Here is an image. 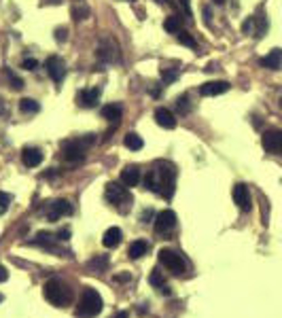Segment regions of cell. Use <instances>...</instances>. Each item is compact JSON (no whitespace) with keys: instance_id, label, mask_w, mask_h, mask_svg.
<instances>
[{"instance_id":"obj_1","label":"cell","mask_w":282,"mask_h":318,"mask_svg":"<svg viewBox=\"0 0 282 318\" xmlns=\"http://www.w3.org/2000/svg\"><path fill=\"white\" fill-rule=\"evenodd\" d=\"M174 180H176V170L172 163L159 161L157 168L151 170L144 178V187L153 193H159L161 197H172L174 195Z\"/></svg>"},{"instance_id":"obj_2","label":"cell","mask_w":282,"mask_h":318,"mask_svg":"<svg viewBox=\"0 0 282 318\" xmlns=\"http://www.w3.org/2000/svg\"><path fill=\"white\" fill-rule=\"evenodd\" d=\"M102 308H104V301H102L100 293L96 289H83L81 293V299H79V306H76V318H96Z\"/></svg>"},{"instance_id":"obj_3","label":"cell","mask_w":282,"mask_h":318,"mask_svg":"<svg viewBox=\"0 0 282 318\" xmlns=\"http://www.w3.org/2000/svg\"><path fill=\"white\" fill-rule=\"evenodd\" d=\"M43 295H45V299L49 301L51 306H56V308H64V306L70 304V299H72V293H70V289H68V286L62 282V280H49V282H45Z\"/></svg>"},{"instance_id":"obj_4","label":"cell","mask_w":282,"mask_h":318,"mask_svg":"<svg viewBox=\"0 0 282 318\" xmlns=\"http://www.w3.org/2000/svg\"><path fill=\"white\" fill-rule=\"evenodd\" d=\"M159 263H163L174 276L185 274V259L172 248H161L159 250Z\"/></svg>"},{"instance_id":"obj_5","label":"cell","mask_w":282,"mask_h":318,"mask_svg":"<svg viewBox=\"0 0 282 318\" xmlns=\"http://www.w3.org/2000/svg\"><path fill=\"white\" fill-rule=\"evenodd\" d=\"M106 202L113 204V206H119V204H130L132 202V195L125 185H119V182H108L106 185Z\"/></svg>"},{"instance_id":"obj_6","label":"cell","mask_w":282,"mask_h":318,"mask_svg":"<svg viewBox=\"0 0 282 318\" xmlns=\"http://www.w3.org/2000/svg\"><path fill=\"white\" fill-rule=\"evenodd\" d=\"M45 68H47V75L51 77V81L56 85H62V81L66 77V62L60 55H51V58H47Z\"/></svg>"},{"instance_id":"obj_7","label":"cell","mask_w":282,"mask_h":318,"mask_svg":"<svg viewBox=\"0 0 282 318\" xmlns=\"http://www.w3.org/2000/svg\"><path fill=\"white\" fill-rule=\"evenodd\" d=\"M85 149L87 145H83V140H64L62 142V155H64L66 161H81L85 157Z\"/></svg>"},{"instance_id":"obj_8","label":"cell","mask_w":282,"mask_h":318,"mask_svg":"<svg viewBox=\"0 0 282 318\" xmlns=\"http://www.w3.org/2000/svg\"><path fill=\"white\" fill-rule=\"evenodd\" d=\"M263 149L272 155H282V130H268L261 136Z\"/></svg>"},{"instance_id":"obj_9","label":"cell","mask_w":282,"mask_h":318,"mask_svg":"<svg viewBox=\"0 0 282 318\" xmlns=\"http://www.w3.org/2000/svg\"><path fill=\"white\" fill-rule=\"evenodd\" d=\"M231 197H233V202H236V206H238L242 212H248L250 208H253V202H250V191H248V187L244 185V182H238V185H233Z\"/></svg>"},{"instance_id":"obj_10","label":"cell","mask_w":282,"mask_h":318,"mask_svg":"<svg viewBox=\"0 0 282 318\" xmlns=\"http://www.w3.org/2000/svg\"><path fill=\"white\" fill-rule=\"evenodd\" d=\"M176 227V214L172 210H161L155 217V232L157 234H168Z\"/></svg>"},{"instance_id":"obj_11","label":"cell","mask_w":282,"mask_h":318,"mask_svg":"<svg viewBox=\"0 0 282 318\" xmlns=\"http://www.w3.org/2000/svg\"><path fill=\"white\" fill-rule=\"evenodd\" d=\"M100 93H102L100 87L83 89V91H79V95H76V104H79L81 108H93L98 104V100H100Z\"/></svg>"},{"instance_id":"obj_12","label":"cell","mask_w":282,"mask_h":318,"mask_svg":"<svg viewBox=\"0 0 282 318\" xmlns=\"http://www.w3.org/2000/svg\"><path fill=\"white\" fill-rule=\"evenodd\" d=\"M66 214H72V206H70L68 200H56L49 210H47V219L49 221H58L60 217H66Z\"/></svg>"},{"instance_id":"obj_13","label":"cell","mask_w":282,"mask_h":318,"mask_svg":"<svg viewBox=\"0 0 282 318\" xmlns=\"http://www.w3.org/2000/svg\"><path fill=\"white\" fill-rule=\"evenodd\" d=\"M21 161L26 168H36L43 163V151L36 147H26L21 151Z\"/></svg>"},{"instance_id":"obj_14","label":"cell","mask_w":282,"mask_h":318,"mask_svg":"<svg viewBox=\"0 0 282 318\" xmlns=\"http://www.w3.org/2000/svg\"><path fill=\"white\" fill-rule=\"evenodd\" d=\"M155 121H157L159 127H166V130H174L176 127V117L166 106H159L157 110H155Z\"/></svg>"},{"instance_id":"obj_15","label":"cell","mask_w":282,"mask_h":318,"mask_svg":"<svg viewBox=\"0 0 282 318\" xmlns=\"http://www.w3.org/2000/svg\"><path fill=\"white\" fill-rule=\"evenodd\" d=\"M229 83L227 81H208V83H204L202 87H200V93L202 95H221V93H225V91H229Z\"/></svg>"},{"instance_id":"obj_16","label":"cell","mask_w":282,"mask_h":318,"mask_svg":"<svg viewBox=\"0 0 282 318\" xmlns=\"http://www.w3.org/2000/svg\"><path fill=\"white\" fill-rule=\"evenodd\" d=\"M259 64L268 70H280L282 68V49H272L265 58L259 60Z\"/></svg>"},{"instance_id":"obj_17","label":"cell","mask_w":282,"mask_h":318,"mask_svg":"<svg viewBox=\"0 0 282 318\" xmlns=\"http://www.w3.org/2000/svg\"><path fill=\"white\" fill-rule=\"evenodd\" d=\"M140 182V168H136V165H128V168L121 170V185L125 187H136Z\"/></svg>"},{"instance_id":"obj_18","label":"cell","mask_w":282,"mask_h":318,"mask_svg":"<svg viewBox=\"0 0 282 318\" xmlns=\"http://www.w3.org/2000/svg\"><path fill=\"white\" fill-rule=\"evenodd\" d=\"M123 240V234L119 227H108L104 232V238H102V244L106 246V248H115V246H119Z\"/></svg>"},{"instance_id":"obj_19","label":"cell","mask_w":282,"mask_h":318,"mask_svg":"<svg viewBox=\"0 0 282 318\" xmlns=\"http://www.w3.org/2000/svg\"><path fill=\"white\" fill-rule=\"evenodd\" d=\"M100 113H102V117L108 119V121H113V123H119V119H121V108L117 104H104Z\"/></svg>"},{"instance_id":"obj_20","label":"cell","mask_w":282,"mask_h":318,"mask_svg":"<svg viewBox=\"0 0 282 318\" xmlns=\"http://www.w3.org/2000/svg\"><path fill=\"white\" fill-rule=\"evenodd\" d=\"M146 250H148V244L144 240H136V242H132L128 254H130V259H140L146 254Z\"/></svg>"},{"instance_id":"obj_21","label":"cell","mask_w":282,"mask_h":318,"mask_svg":"<svg viewBox=\"0 0 282 318\" xmlns=\"http://www.w3.org/2000/svg\"><path fill=\"white\" fill-rule=\"evenodd\" d=\"M123 145L128 147L130 151H140V149L144 147V142H142V138H140L136 132H130V134H125V138H123Z\"/></svg>"},{"instance_id":"obj_22","label":"cell","mask_w":282,"mask_h":318,"mask_svg":"<svg viewBox=\"0 0 282 318\" xmlns=\"http://www.w3.org/2000/svg\"><path fill=\"white\" fill-rule=\"evenodd\" d=\"M163 30H166L168 34H178V32L183 30V21H181V17H176V15H170V17L163 21Z\"/></svg>"},{"instance_id":"obj_23","label":"cell","mask_w":282,"mask_h":318,"mask_svg":"<svg viewBox=\"0 0 282 318\" xmlns=\"http://www.w3.org/2000/svg\"><path fill=\"white\" fill-rule=\"evenodd\" d=\"M38 102L36 100H32V98H23V100H19V110L21 113H26V115H32V113H38Z\"/></svg>"},{"instance_id":"obj_24","label":"cell","mask_w":282,"mask_h":318,"mask_svg":"<svg viewBox=\"0 0 282 318\" xmlns=\"http://www.w3.org/2000/svg\"><path fill=\"white\" fill-rule=\"evenodd\" d=\"M178 79V70L176 68H161V81L170 85V83H174Z\"/></svg>"},{"instance_id":"obj_25","label":"cell","mask_w":282,"mask_h":318,"mask_svg":"<svg viewBox=\"0 0 282 318\" xmlns=\"http://www.w3.org/2000/svg\"><path fill=\"white\" fill-rule=\"evenodd\" d=\"M178 43H181V45H185V47H191V49H195V47H198V43H195V38L189 34V32H178Z\"/></svg>"},{"instance_id":"obj_26","label":"cell","mask_w":282,"mask_h":318,"mask_svg":"<svg viewBox=\"0 0 282 318\" xmlns=\"http://www.w3.org/2000/svg\"><path fill=\"white\" fill-rule=\"evenodd\" d=\"M148 284H151V286H157V289H161V286H163V274L159 272L157 267L151 269V276H148Z\"/></svg>"},{"instance_id":"obj_27","label":"cell","mask_w":282,"mask_h":318,"mask_svg":"<svg viewBox=\"0 0 282 318\" xmlns=\"http://www.w3.org/2000/svg\"><path fill=\"white\" fill-rule=\"evenodd\" d=\"M176 108H178V113H189L191 110V100H189V95H178V100H176Z\"/></svg>"},{"instance_id":"obj_28","label":"cell","mask_w":282,"mask_h":318,"mask_svg":"<svg viewBox=\"0 0 282 318\" xmlns=\"http://www.w3.org/2000/svg\"><path fill=\"white\" fill-rule=\"evenodd\" d=\"M4 75H6V77H9V83H11V89H15V91H19V89H23V81H21V79H19V77H15V75L11 73V70H9V68H6V70H4Z\"/></svg>"},{"instance_id":"obj_29","label":"cell","mask_w":282,"mask_h":318,"mask_svg":"<svg viewBox=\"0 0 282 318\" xmlns=\"http://www.w3.org/2000/svg\"><path fill=\"white\" fill-rule=\"evenodd\" d=\"M9 202H11V197L6 195V193H2V191H0V217H2V214L9 210Z\"/></svg>"},{"instance_id":"obj_30","label":"cell","mask_w":282,"mask_h":318,"mask_svg":"<svg viewBox=\"0 0 282 318\" xmlns=\"http://www.w3.org/2000/svg\"><path fill=\"white\" fill-rule=\"evenodd\" d=\"M21 68H23V70H36V68H38V62H36L34 58H26V60L21 62Z\"/></svg>"},{"instance_id":"obj_31","label":"cell","mask_w":282,"mask_h":318,"mask_svg":"<svg viewBox=\"0 0 282 318\" xmlns=\"http://www.w3.org/2000/svg\"><path fill=\"white\" fill-rule=\"evenodd\" d=\"M106 265H108V259H106V257H96V259H93L91 263H89L91 269H93V267H100V269H102V267H106Z\"/></svg>"},{"instance_id":"obj_32","label":"cell","mask_w":282,"mask_h":318,"mask_svg":"<svg viewBox=\"0 0 282 318\" xmlns=\"http://www.w3.org/2000/svg\"><path fill=\"white\" fill-rule=\"evenodd\" d=\"M66 36H68V30L66 28H56V41L58 43H64Z\"/></svg>"},{"instance_id":"obj_33","label":"cell","mask_w":282,"mask_h":318,"mask_svg":"<svg viewBox=\"0 0 282 318\" xmlns=\"http://www.w3.org/2000/svg\"><path fill=\"white\" fill-rule=\"evenodd\" d=\"M148 93H151L153 98H159V95H161V85L159 83H151V87H148Z\"/></svg>"},{"instance_id":"obj_34","label":"cell","mask_w":282,"mask_h":318,"mask_svg":"<svg viewBox=\"0 0 282 318\" xmlns=\"http://www.w3.org/2000/svg\"><path fill=\"white\" fill-rule=\"evenodd\" d=\"M85 15H87V9H72V17H74V21H81V19H85Z\"/></svg>"},{"instance_id":"obj_35","label":"cell","mask_w":282,"mask_h":318,"mask_svg":"<svg viewBox=\"0 0 282 318\" xmlns=\"http://www.w3.org/2000/svg\"><path fill=\"white\" fill-rule=\"evenodd\" d=\"M181 6L185 9V15H187V19H191V4H189V0H181Z\"/></svg>"},{"instance_id":"obj_36","label":"cell","mask_w":282,"mask_h":318,"mask_svg":"<svg viewBox=\"0 0 282 318\" xmlns=\"http://www.w3.org/2000/svg\"><path fill=\"white\" fill-rule=\"evenodd\" d=\"M68 236H70L68 229H60V232H58V240H68Z\"/></svg>"},{"instance_id":"obj_37","label":"cell","mask_w":282,"mask_h":318,"mask_svg":"<svg viewBox=\"0 0 282 318\" xmlns=\"http://www.w3.org/2000/svg\"><path fill=\"white\" fill-rule=\"evenodd\" d=\"M6 278H9V272H6V267H4V265H0V282H4Z\"/></svg>"},{"instance_id":"obj_38","label":"cell","mask_w":282,"mask_h":318,"mask_svg":"<svg viewBox=\"0 0 282 318\" xmlns=\"http://www.w3.org/2000/svg\"><path fill=\"white\" fill-rule=\"evenodd\" d=\"M148 217H153V210H144L142 212V221L144 223H148Z\"/></svg>"},{"instance_id":"obj_39","label":"cell","mask_w":282,"mask_h":318,"mask_svg":"<svg viewBox=\"0 0 282 318\" xmlns=\"http://www.w3.org/2000/svg\"><path fill=\"white\" fill-rule=\"evenodd\" d=\"M128 274H121V276H115V280H119V282H125V280H128Z\"/></svg>"},{"instance_id":"obj_40","label":"cell","mask_w":282,"mask_h":318,"mask_svg":"<svg viewBox=\"0 0 282 318\" xmlns=\"http://www.w3.org/2000/svg\"><path fill=\"white\" fill-rule=\"evenodd\" d=\"M157 4H174V0H155Z\"/></svg>"},{"instance_id":"obj_41","label":"cell","mask_w":282,"mask_h":318,"mask_svg":"<svg viewBox=\"0 0 282 318\" xmlns=\"http://www.w3.org/2000/svg\"><path fill=\"white\" fill-rule=\"evenodd\" d=\"M113 318H128V312H117Z\"/></svg>"},{"instance_id":"obj_42","label":"cell","mask_w":282,"mask_h":318,"mask_svg":"<svg viewBox=\"0 0 282 318\" xmlns=\"http://www.w3.org/2000/svg\"><path fill=\"white\" fill-rule=\"evenodd\" d=\"M0 115H4V102L0 100Z\"/></svg>"},{"instance_id":"obj_43","label":"cell","mask_w":282,"mask_h":318,"mask_svg":"<svg viewBox=\"0 0 282 318\" xmlns=\"http://www.w3.org/2000/svg\"><path fill=\"white\" fill-rule=\"evenodd\" d=\"M225 2V0H214V4H223Z\"/></svg>"},{"instance_id":"obj_44","label":"cell","mask_w":282,"mask_h":318,"mask_svg":"<svg viewBox=\"0 0 282 318\" xmlns=\"http://www.w3.org/2000/svg\"><path fill=\"white\" fill-rule=\"evenodd\" d=\"M280 106H282V98H280Z\"/></svg>"},{"instance_id":"obj_45","label":"cell","mask_w":282,"mask_h":318,"mask_svg":"<svg viewBox=\"0 0 282 318\" xmlns=\"http://www.w3.org/2000/svg\"><path fill=\"white\" fill-rule=\"evenodd\" d=\"M53 2H60V0H53Z\"/></svg>"},{"instance_id":"obj_46","label":"cell","mask_w":282,"mask_h":318,"mask_svg":"<svg viewBox=\"0 0 282 318\" xmlns=\"http://www.w3.org/2000/svg\"><path fill=\"white\" fill-rule=\"evenodd\" d=\"M0 301H2V295H0Z\"/></svg>"}]
</instances>
